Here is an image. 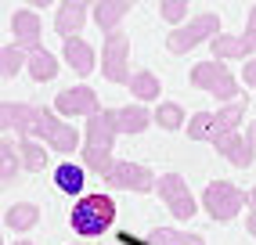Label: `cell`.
<instances>
[{
  "label": "cell",
  "mask_w": 256,
  "mask_h": 245,
  "mask_svg": "<svg viewBox=\"0 0 256 245\" xmlns=\"http://www.w3.org/2000/svg\"><path fill=\"white\" fill-rule=\"evenodd\" d=\"M112 220H116V202L108 195H83L72 206V213H69V227L76 234H83V238L105 234L112 227Z\"/></svg>",
  "instance_id": "1"
},
{
  "label": "cell",
  "mask_w": 256,
  "mask_h": 245,
  "mask_svg": "<svg viewBox=\"0 0 256 245\" xmlns=\"http://www.w3.org/2000/svg\"><path fill=\"white\" fill-rule=\"evenodd\" d=\"M116 130H112V122L105 119V112L87 119V141H83V166L94 170L98 177H105V173L112 170V148H116Z\"/></svg>",
  "instance_id": "2"
},
{
  "label": "cell",
  "mask_w": 256,
  "mask_h": 245,
  "mask_svg": "<svg viewBox=\"0 0 256 245\" xmlns=\"http://www.w3.org/2000/svg\"><path fill=\"white\" fill-rule=\"evenodd\" d=\"M192 86L195 90H206V94H213L216 101H224V104H231V101H238L242 94H238V80L231 76V68L224 65V62H198L195 68H192Z\"/></svg>",
  "instance_id": "3"
},
{
  "label": "cell",
  "mask_w": 256,
  "mask_h": 245,
  "mask_svg": "<svg viewBox=\"0 0 256 245\" xmlns=\"http://www.w3.org/2000/svg\"><path fill=\"white\" fill-rule=\"evenodd\" d=\"M220 36V14L216 11H202V14H195L188 26H180V29H174L166 36V50L170 54H188L192 47H198V44H213Z\"/></svg>",
  "instance_id": "4"
},
{
  "label": "cell",
  "mask_w": 256,
  "mask_h": 245,
  "mask_svg": "<svg viewBox=\"0 0 256 245\" xmlns=\"http://www.w3.org/2000/svg\"><path fill=\"white\" fill-rule=\"evenodd\" d=\"M242 206H249V191L234 188L228 180H210L206 188H202V209H206L213 220H220V224L234 220Z\"/></svg>",
  "instance_id": "5"
},
{
  "label": "cell",
  "mask_w": 256,
  "mask_h": 245,
  "mask_svg": "<svg viewBox=\"0 0 256 245\" xmlns=\"http://www.w3.org/2000/svg\"><path fill=\"white\" fill-rule=\"evenodd\" d=\"M32 137H36L40 144L62 152V155H69V152L80 148V134H76V126H69L65 119H58L54 108H40V122H36V130H32Z\"/></svg>",
  "instance_id": "6"
},
{
  "label": "cell",
  "mask_w": 256,
  "mask_h": 245,
  "mask_svg": "<svg viewBox=\"0 0 256 245\" xmlns=\"http://www.w3.org/2000/svg\"><path fill=\"white\" fill-rule=\"evenodd\" d=\"M101 76L108 83H130V36L126 32H108L101 44Z\"/></svg>",
  "instance_id": "7"
},
{
  "label": "cell",
  "mask_w": 256,
  "mask_h": 245,
  "mask_svg": "<svg viewBox=\"0 0 256 245\" xmlns=\"http://www.w3.org/2000/svg\"><path fill=\"white\" fill-rule=\"evenodd\" d=\"M105 184L108 188H123V191H138V195H148L152 188H159V177L141 162H130V159H116L112 170L105 173Z\"/></svg>",
  "instance_id": "8"
},
{
  "label": "cell",
  "mask_w": 256,
  "mask_h": 245,
  "mask_svg": "<svg viewBox=\"0 0 256 245\" xmlns=\"http://www.w3.org/2000/svg\"><path fill=\"white\" fill-rule=\"evenodd\" d=\"M159 198L166 202V209L174 213L177 220H192L198 213V206H195V195H192V188L184 184L180 173H162L159 177Z\"/></svg>",
  "instance_id": "9"
},
{
  "label": "cell",
  "mask_w": 256,
  "mask_h": 245,
  "mask_svg": "<svg viewBox=\"0 0 256 245\" xmlns=\"http://www.w3.org/2000/svg\"><path fill=\"white\" fill-rule=\"evenodd\" d=\"M58 116H65V119H72V116H87V119H94V116H101L105 108H101V101H98V94L90 90V86H69V90H62L58 98H54V104H50Z\"/></svg>",
  "instance_id": "10"
},
{
  "label": "cell",
  "mask_w": 256,
  "mask_h": 245,
  "mask_svg": "<svg viewBox=\"0 0 256 245\" xmlns=\"http://www.w3.org/2000/svg\"><path fill=\"white\" fill-rule=\"evenodd\" d=\"M105 119L112 122L116 134H141L156 116H152L144 104H123V108H105Z\"/></svg>",
  "instance_id": "11"
},
{
  "label": "cell",
  "mask_w": 256,
  "mask_h": 245,
  "mask_svg": "<svg viewBox=\"0 0 256 245\" xmlns=\"http://www.w3.org/2000/svg\"><path fill=\"white\" fill-rule=\"evenodd\" d=\"M11 32H14V44H18L22 50H36V47H44L40 44V14L36 11H29V8H18L11 14Z\"/></svg>",
  "instance_id": "12"
},
{
  "label": "cell",
  "mask_w": 256,
  "mask_h": 245,
  "mask_svg": "<svg viewBox=\"0 0 256 245\" xmlns=\"http://www.w3.org/2000/svg\"><path fill=\"white\" fill-rule=\"evenodd\" d=\"M0 116H4V130H14L22 137H32V130H36V122H40V108H32L26 101H8Z\"/></svg>",
  "instance_id": "13"
},
{
  "label": "cell",
  "mask_w": 256,
  "mask_h": 245,
  "mask_svg": "<svg viewBox=\"0 0 256 245\" xmlns=\"http://www.w3.org/2000/svg\"><path fill=\"white\" fill-rule=\"evenodd\" d=\"M87 14H90V8L80 4V0H72V4H62V8L54 11V32H58L62 40L80 36V29H83V22H87Z\"/></svg>",
  "instance_id": "14"
},
{
  "label": "cell",
  "mask_w": 256,
  "mask_h": 245,
  "mask_svg": "<svg viewBox=\"0 0 256 245\" xmlns=\"http://www.w3.org/2000/svg\"><path fill=\"white\" fill-rule=\"evenodd\" d=\"M188 137H192V141H210L213 148L224 141L228 137V130L220 126V119H216V112H195L192 119H188Z\"/></svg>",
  "instance_id": "15"
},
{
  "label": "cell",
  "mask_w": 256,
  "mask_h": 245,
  "mask_svg": "<svg viewBox=\"0 0 256 245\" xmlns=\"http://www.w3.org/2000/svg\"><path fill=\"white\" fill-rule=\"evenodd\" d=\"M216 152L224 155V159L231 162V166H238V170H246V166H252V155H256V148H252V141L242 134V130H234V134H228L224 141L216 144Z\"/></svg>",
  "instance_id": "16"
},
{
  "label": "cell",
  "mask_w": 256,
  "mask_h": 245,
  "mask_svg": "<svg viewBox=\"0 0 256 245\" xmlns=\"http://www.w3.org/2000/svg\"><path fill=\"white\" fill-rule=\"evenodd\" d=\"M4 224L11 227L14 234H29L32 227L40 224V206L36 202H14V206H8Z\"/></svg>",
  "instance_id": "17"
},
{
  "label": "cell",
  "mask_w": 256,
  "mask_h": 245,
  "mask_svg": "<svg viewBox=\"0 0 256 245\" xmlns=\"http://www.w3.org/2000/svg\"><path fill=\"white\" fill-rule=\"evenodd\" d=\"M65 44V62H69L72 72L80 76H90L94 72V47L83 40V36H72V40H62Z\"/></svg>",
  "instance_id": "18"
},
{
  "label": "cell",
  "mask_w": 256,
  "mask_h": 245,
  "mask_svg": "<svg viewBox=\"0 0 256 245\" xmlns=\"http://www.w3.org/2000/svg\"><path fill=\"white\" fill-rule=\"evenodd\" d=\"M130 14V4H123V0H105V4H94V26L105 32H119V22H123Z\"/></svg>",
  "instance_id": "19"
},
{
  "label": "cell",
  "mask_w": 256,
  "mask_h": 245,
  "mask_svg": "<svg viewBox=\"0 0 256 245\" xmlns=\"http://www.w3.org/2000/svg\"><path fill=\"white\" fill-rule=\"evenodd\" d=\"M26 68H29V76L36 83H50L58 76V58L50 54L47 47H36V50H29V65Z\"/></svg>",
  "instance_id": "20"
},
{
  "label": "cell",
  "mask_w": 256,
  "mask_h": 245,
  "mask_svg": "<svg viewBox=\"0 0 256 245\" xmlns=\"http://www.w3.org/2000/svg\"><path fill=\"white\" fill-rule=\"evenodd\" d=\"M83 166H76V162H62L58 170H54V188L58 191H65V195H80L83 198Z\"/></svg>",
  "instance_id": "21"
},
{
  "label": "cell",
  "mask_w": 256,
  "mask_h": 245,
  "mask_svg": "<svg viewBox=\"0 0 256 245\" xmlns=\"http://www.w3.org/2000/svg\"><path fill=\"white\" fill-rule=\"evenodd\" d=\"M126 86H130V94L138 98V101H156L159 90H162V83H159V76L152 72V68H141V72H134Z\"/></svg>",
  "instance_id": "22"
},
{
  "label": "cell",
  "mask_w": 256,
  "mask_h": 245,
  "mask_svg": "<svg viewBox=\"0 0 256 245\" xmlns=\"http://www.w3.org/2000/svg\"><path fill=\"white\" fill-rule=\"evenodd\" d=\"M148 245H206V238L195 231H174V227H156L148 234Z\"/></svg>",
  "instance_id": "23"
},
{
  "label": "cell",
  "mask_w": 256,
  "mask_h": 245,
  "mask_svg": "<svg viewBox=\"0 0 256 245\" xmlns=\"http://www.w3.org/2000/svg\"><path fill=\"white\" fill-rule=\"evenodd\" d=\"M18 155H22V170H29V173H40L47 166V148L36 141V137H22Z\"/></svg>",
  "instance_id": "24"
},
{
  "label": "cell",
  "mask_w": 256,
  "mask_h": 245,
  "mask_svg": "<svg viewBox=\"0 0 256 245\" xmlns=\"http://www.w3.org/2000/svg\"><path fill=\"white\" fill-rule=\"evenodd\" d=\"M18 173H22L18 141H8L4 137V144H0V177H4V184H11V180H18Z\"/></svg>",
  "instance_id": "25"
},
{
  "label": "cell",
  "mask_w": 256,
  "mask_h": 245,
  "mask_svg": "<svg viewBox=\"0 0 256 245\" xmlns=\"http://www.w3.org/2000/svg\"><path fill=\"white\" fill-rule=\"evenodd\" d=\"M188 119H192V116H188L177 101H159V108H156V122H159L162 130H180V126H188Z\"/></svg>",
  "instance_id": "26"
},
{
  "label": "cell",
  "mask_w": 256,
  "mask_h": 245,
  "mask_svg": "<svg viewBox=\"0 0 256 245\" xmlns=\"http://www.w3.org/2000/svg\"><path fill=\"white\" fill-rule=\"evenodd\" d=\"M26 65H29V50H22L18 44H11V47L0 50V72H4V80L18 76Z\"/></svg>",
  "instance_id": "27"
},
{
  "label": "cell",
  "mask_w": 256,
  "mask_h": 245,
  "mask_svg": "<svg viewBox=\"0 0 256 245\" xmlns=\"http://www.w3.org/2000/svg\"><path fill=\"white\" fill-rule=\"evenodd\" d=\"M246 108H249V98H246V94L238 98V101H231V104H224V108L216 112L220 126H224L228 134H234V130H238V122H242V116H246Z\"/></svg>",
  "instance_id": "28"
},
{
  "label": "cell",
  "mask_w": 256,
  "mask_h": 245,
  "mask_svg": "<svg viewBox=\"0 0 256 245\" xmlns=\"http://www.w3.org/2000/svg\"><path fill=\"white\" fill-rule=\"evenodd\" d=\"M159 14H162L174 29H180V26L192 22V18H188V4H184V0H166V4L159 8Z\"/></svg>",
  "instance_id": "29"
},
{
  "label": "cell",
  "mask_w": 256,
  "mask_h": 245,
  "mask_svg": "<svg viewBox=\"0 0 256 245\" xmlns=\"http://www.w3.org/2000/svg\"><path fill=\"white\" fill-rule=\"evenodd\" d=\"M238 40H242V50H246V58H249V54H256V4L249 8V22H246V32H242Z\"/></svg>",
  "instance_id": "30"
},
{
  "label": "cell",
  "mask_w": 256,
  "mask_h": 245,
  "mask_svg": "<svg viewBox=\"0 0 256 245\" xmlns=\"http://www.w3.org/2000/svg\"><path fill=\"white\" fill-rule=\"evenodd\" d=\"M242 80H246V83L252 86V90H256V58H249V62H246V68H242Z\"/></svg>",
  "instance_id": "31"
},
{
  "label": "cell",
  "mask_w": 256,
  "mask_h": 245,
  "mask_svg": "<svg viewBox=\"0 0 256 245\" xmlns=\"http://www.w3.org/2000/svg\"><path fill=\"white\" fill-rule=\"evenodd\" d=\"M246 231L256 238V213H249V216H246Z\"/></svg>",
  "instance_id": "32"
},
{
  "label": "cell",
  "mask_w": 256,
  "mask_h": 245,
  "mask_svg": "<svg viewBox=\"0 0 256 245\" xmlns=\"http://www.w3.org/2000/svg\"><path fill=\"white\" fill-rule=\"evenodd\" d=\"M246 137H249V141H252V148H256V119L249 122V134H246Z\"/></svg>",
  "instance_id": "33"
},
{
  "label": "cell",
  "mask_w": 256,
  "mask_h": 245,
  "mask_svg": "<svg viewBox=\"0 0 256 245\" xmlns=\"http://www.w3.org/2000/svg\"><path fill=\"white\" fill-rule=\"evenodd\" d=\"M249 206H252V213H256V188L249 191Z\"/></svg>",
  "instance_id": "34"
},
{
  "label": "cell",
  "mask_w": 256,
  "mask_h": 245,
  "mask_svg": "<svg viewBox=\"0 0 256 245\" xmlns=\"http://www.w3.org/2000/svg\"><path fill=\"white\" fill-rule=\"evenodd\" d=\"M14 245H32V242H26V238H18V242H14Z\"/></svg>",
  "instance_id": "35"
},
{
  "label": "cell",
  "mask_w": 256,
  "mask_h": 245,
  "mask_svg": "<svg viewBox=\"0 0 256 245\" xmlns=\"http://www.w3.org/2000/svg\"><path fill=\"white\" fill-rule=\"evenodd\" d=\"M72 245H98V242H72Z\"/></svg>",
  "instance_id": "36"
}]
</instances>
